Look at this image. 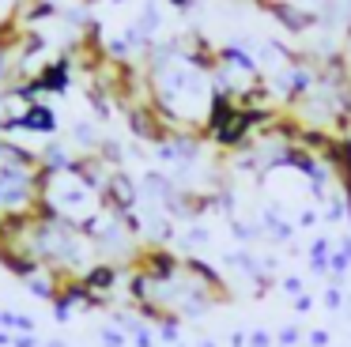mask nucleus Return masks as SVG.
<instances>
[{
    "label": "nucleus",
    "mask_w": 351,
    "mask_h": 347,
    "mask_svg": "<svg viewBox=\"0 0 351 347\" xmlns=\"http://www.w3.org/2000/svg\"><path fill=\"white\" fill-rule=\"evenodd\" d=\"M16 125H23V128H38V132H49V128H53V113L42 110V106H31V110H27L23 117H16Z\"/></svg>",
    "instance_id": "1"
}]
</instances>
